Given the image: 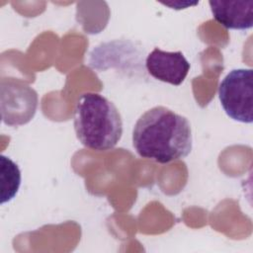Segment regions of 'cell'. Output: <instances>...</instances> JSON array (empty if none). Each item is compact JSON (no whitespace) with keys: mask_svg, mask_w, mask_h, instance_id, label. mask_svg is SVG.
<instances>
[{"mask_svg":"<svg viewBox=\"0 0 253 253\" xmlns=\"http://www.w3.org/2000/svg\"><path fill=\"white\" fill-rule=\"evenodd\" d=\"M1 119L5 125L18 126L28 124L38 108V93L19 79H2L0 86Z\"/></svg>","mask_w":253,"mask_h":253,"instance_id":"277c9868","label":"cell"},{"mask_svg":"<svg viewBox=\"0 0 253 253\" xmlns=\"http://www.w3.org/2000/svg\"><path fill=\"white\" fill-rule=\"evenodd\" d=\"M132 145L139 156L161 164L183 159L193 147L190 122L166 107H153L136 121Z\"/></svg>","mask_w":253,"mask_h":253,"instance_id":"6da1fadb","label":"cell"},{"mask_svg":"<svg viewBox=\"0 0 253 253\" xmlns=\"http://www.w3.org/2000/svg\"><path fill=\"white\" fill-rule=\"evenodd\" d=\"M74 129L87 148L106 151L114 148L123 134V121L115 104L98 93H84L74 109Z\"/></svg>","mask_w":253,"mask_h":253,"instance_id":"7a4b0ae2","label":"cell"},{"mask_svg":"<svg viewBox=\"0 0 253 253\" xmlns=\"http://www.w3.org/2000/svg\"><path fill=\"white\" fill-rule=\"evenodd\" d=\"M147 72L157 80L179 86L190 71V63L181 51H165L155 47L145 59Z\"/></svg>","mask_w":253,"mask_h":253,"instance_id":"5b68a950","label":"cell"},{"mask_svg":"<svg viewBox=\"0 0 253 253\" xmlns=\"http://www.w3.org/2000/svg\"><path fill=\"white\" fill-rule=\"evenodd\" d=\"M218 98L226 115L237 122H253V70H231L219 83Z\"/></svg>","mask_w":253,"mask_h":253,"instance_id":"3957f363","label":"cell"},{"mask_svg":"<svg viewBox=\"0 0 253 253\" xmlns=\"http://www.w3.org/2000/svg\"><path fill=\"white\" fill-rule=\"evenodd\" d=\"M211 14L216 22L229 30H248L253 27V1L209 2Z\"/></svg>","mask_w":253,"mask_h":253,"instance_id":"8992f818","label":"cell"},{"mask_svg":"<svg viewBox=\"0 0 253 253\" xmlns=\"http://www.w3.org/2000/svg\"><path fill=\"white\" fill-rule=\"evenodd\" d=\"M1 204L11 201L20 188L21 172L9 157L1 155Z\"/></svg>","mask_w":253,"mask_h":253,"instance_id":"52a82bcc","label":"cell"}]
</instances>
